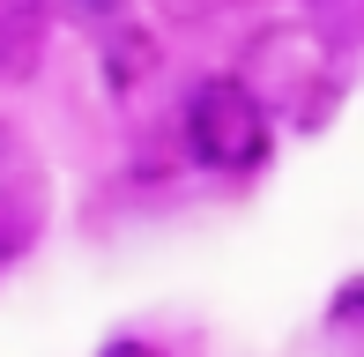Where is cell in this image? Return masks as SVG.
Returning a JSON list of instances; mask_svg holds the SVG:
<instances>
[{
	"label": "cell",
	"instance_id": "cell-4",
	"mask_svg": "<svg viewBox=\"0 0 364 357\" xmlns=\"http://www.w3.org/2000/svg\"><path fill=\"white\" fill-rule=\"evenodd\" d=\"M305 23L327 53H350L357 30H364V0H305Z\"/></svg>",
	"mask_w": 364,
	"mask_h": 357
},
{
	"label": "cell",
	"instance_id": "cell-3",
	"mask_svg": "<svg viewBox=\"0 0 364 357\" xmlns=\"http://www.w3.org/2000/svg\"><path fill=\"white\" fill-rule=\"evenodd\" d=\"M97 45H105V82H112V97H127V90L149 82V68H156V38H149L134 15L112 23V30H97Z\"/></svg>",
	"mask_w": 364,
	"mask_h": 357
},
{
	"label": "cell",
	"instance_id": "cell-5",
	"mask_svg": "<svg viewBox=\"0 0 364 357\" xmlns=\"http://www.w3.org/2000/svg\"><path fill=\"white\" fill-rule=\"evenodd\" d=\"M45 8L75 15L82 30H112V23H127V15H134V0H45Z\"/></svg>",
	"mask_w": 364,
	"mask_h": 357
},
{
	"label": "cell",
	"instance_id": "cell-6",
	"mask_svg": "<svg viewBox=\"0 0 364 357\" xmlns=\"http://www.w3.org/2000/svg\"><path fill=\"white\" fill-rule=\"evenodd\" d=\"M97 357H164V350H156V343H134V335H119V343H105Z\"/></svg>",
	"mask_w": 364,
	"mask_h": 357
},
{
	"label": "cell",
	"instance_id": "cell-1",
	"mask_svg": "<svg viewBox=\"0 0 364 357\" xmlns=\"http://www.w3.org/2000/svg\"><path fill=\"white\" fill-rule=\"evenodd\" d=\"M268 142H275L268 97L245 82V75H208V82H193V97H186V149H193V164H208L223 178H245V171L268 164Z\"/></svg>",
	"mask_w": 364,
	"mask_h": 357
},
{
	"label": "cell",
	"instance_id": "cell-2",
	"mask_svg": "<svg viewBox=\"0 0 364 357\" xmlns=\"http://www.w3.org/2000/svg\"><path fill=\"white\" fill-rule=\"evenodd\" d=\"M45 23H53L45 0H0V82L38 75V60H45Z\"/></svg>",
	"mask_w": 364,
	"mask_h": 357
}]
</instances>
